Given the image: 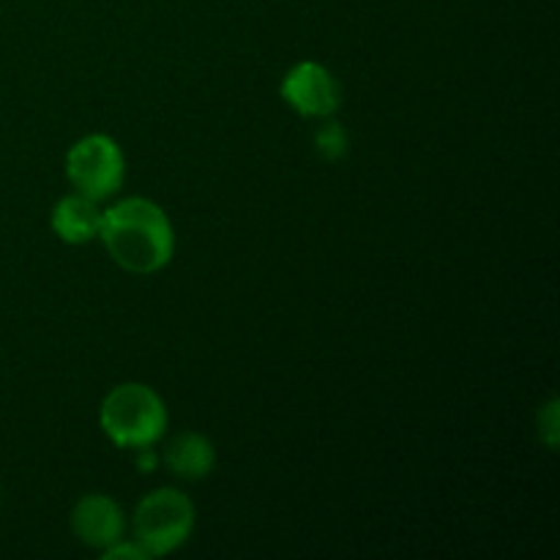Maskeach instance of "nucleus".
I'll return each instance as SVG.
<instances>
[{"mask_svg": "<svg viewBox=\"0 0 560 560\" xmlns=\"http://www.w3.org/2000/svg\"><path fill=\"white\" fill-rule=\"evenodd\" d=\"M113 262L135 277L162 271L175 255V230L167 211L148 197H126L102 213L98 230Z\"/></svg>", "mask_w": 560, "mask_h": 560, "instance_id": "f257e3e1", "label": "nucleus"}, {"mask_svg": "<svg viewBox=\"0 0 560 560\" xmlns=\"http://www.w3.org/2000/svg\"><path fill=\"white\" fill-rule=\"evenodd\" d=\"M98 424L118 448L156 446L170 424L167 405L145 383H120L104 397Z\"/></svg>", "mask_w": 560, "mask_h": 560, "instance_id": "f03ea898", "label": "nucleus"}, {"mask_svg": "<svg viewBox=\"0 0 560 560\" xmlns=\"http://www.w3.org/2000/svg\"><path fill=\"white\" fill-rule=\"evenodd\" d=\"M195 523L197 512L191 498L175 487H159L137 503L131 534L148 558H159L180 550L195 534Z\"/></svg>", "mask_w": 560, "mask_h": 560, "instance_id": "7ed1b4c3", "label": "nucleus"}, {"mask_svg": "<svg viewBox=\"0 0 560 560\" xmlns=\"http://www.w3.org/2000/svg\"><path fill=\"white\" fill-rule=\"evenodd\" d=\"M66 175L77 195L102 202L118 195L126 178V159L109 135H85L66 153Z\"/></svg>", "mask_w": 560, "mask_h": 560, "instance_id": "20e7f679", "label": "nucleus"}, {"mask_svg": "<svg viewBox=\"0 0 560 560\" xmlns=\"http://www.w3.org/2000/svg\"><path fill=\"white\" fill-rule=\"evenodd\" d=\"M279 93L288 102V107L304 115V118L326 120L342 104V93H339L334 74L326 66L315 63V60H301V63H295L284 74Z\"/></svg>", "mask_w": 560, "mask_h": 560, "instance_id": "39448f33", "label": "nucleus"}, {"mask_svg": "<svg viewBox=\"0 0 560 560\" xmlns=\"http://www.w3.org/2000/svg\"><path fill=\"white\" fill-rule=\"evenodd\" d=\"M69 523L77 539L98 552L113 547L126 534L124 509H120L115 498L104 495V492H91V495L80 498L74 509H71Z\"/></svg>", "mask_w": 560, "mask_h": 560, "instance_id": "423d86ee", "label": "nucleus"}, {"mask_svg": "<svg viewBox=\"0 0 560 560\" xmlns=\"http://www.w3.org/2000/svg\"><path fill=\"white\" fill-rule=\"evenodd\" d=\"M162 463L167 465L175 479L200 481L213 474L217 468V448L202 432H178L167 441V448L162 454Z\"/></svg>", "mask_w": 560, "mask_h": 560, "instance_id": "0eeeda50", "label": "nucleus"}, {"mask_svg": "<svg viewBox=\"0 0 560 560\" xmlns=\"http://www.w3.org/2000/svg\"><path fill=\"white\" fill-rule=\"evenodd\" d=\"M102 213L96 200L74 191L55 202L52 213H49V228L63 244H88V241L98 238Z\"/></svg>", "mask_w": 560, "mask_h": 560, "instance_id": "6e6552de", "label": "nucleus"}, {"mask_svg": "<svg viewBox=\"0 0 560 560\" xmlns=\"http://www.w3.org/2000/svg\"><path fill=\"white\" fill-rule=\"evenodd\" d=\"M315 148L323 159L337 162V159L348 156V148H350L348 131L342 129V124L326 118V124H320L315 129Z\"/></svg>", "mask_w": 560, "mask_h": 560, "instance_id": "1a4fd4ad", "label": "nucleus"}, {"mask_svg": "<svg viewBox=\"0 0 560 560\" xmlns=\"http://www.w3.org/2000/svg\"><path fill=\"white\" fill-rule=\"evenodd\" d=\"M558 427H560L558 399H550V402H547L539 413V438L545 441V446L550 448V452H556L558 448V438H560Z\"/></svg>", "mask_w": 560, "mask_h": 560, "instance_id": "9d476101", "label": "nucleus"}, {"mask_svg": "<svg viewBox=\"0 0 560 560\" xmlns=\"http://www.w3.org/2000/svg\"><path fill=\"white\" fill-rule=\"evenodd\" d=\"M102 558H107V560H148V552L142 550L135 539H129V541L120 539V541H115L113 547H107V550H102Z\"/></svg>", "mask_w": 560, "mask_h": 560, "instance_id": "9b49d317", "label": "nucleus"}, {"mask_svg": "<svg viewBox=\"0 0 560 560\" xmlns=\"http://www.w3.org/2000/svg\"><path fill=\"white\" fill-rule=\"evenodd\" d=\"M159 463H162V457L153 452V446L135 448V465H137V470H140V474H153V470L159 468Z\"/></svg>", "mask_w": 560, "mask_h": 560, "instance_id": "f8f14e48", "label": "nucleus"}]
</instances>
